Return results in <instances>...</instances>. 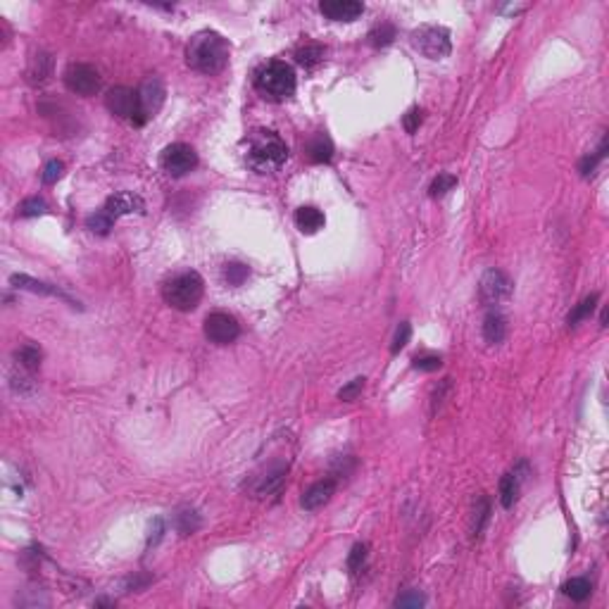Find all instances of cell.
Wrapping results in <instances>:
<instances>
[{
  "label": "cell",
  "instance_id": "cell-29",
  "mask_svg": "<svg viewBox=\"0 0 609 609\" xmlns=\"http://www.w3.org/2000/svg\"><path fill=\"white\" fill-rule=\"evenodd\" d=\"M455 186H457V176H452V174H438L428 190H431V198H440V195H445L448 190L455 188Z\"/></svg>",
  "mask_w": 609,
  "mask_h": 609
},
{
  "label": "cell",
  "instance_id": "cell-35",
  "mask_svg": "<svg viewBox=\"0 0 609 609\" xmlns=\"http://www.w3.org/2000/svg\"><path fill=\"white\" fill-rule=\"evenodd\" d=\"M362 391H364V379H362V376H359V379H352L345 388H340L338 398H340V400H345V403H352V400H355Z\"/></svg>",
  "mask_w": 609,
  "mask_h": 609
},
{
  "label": "cell",
  "instance_id": "cell-34",
  "mask_svg": "<svg viewBox=\"0 0 609 609\" xmlns=\"http://www.w3.org/2000/svg\"><path fill=\"white\" fill-rule=\"evenodd\" d=\"M409 333H412V326H409V324H407V322L400 324L398 331H396V338H393V345H391V352H393V355H398V352L403 350L405 345H407Z\"/></svg>",
  "mask_w": 609,
  "mask_h": 609
},
{
  "label": "cell",
  "instance_id": "cell-18",
  "mask_svg": "<svg viewBox=\"0 0 609 609\" xmlns=\"http://www.w3.org/2000/svg\"><path fill=\"white\" fill-rule=\"evenodd\" d=\"M504 336H507V319H504L500 312H493V315L486 317V322H483L486 343L497 345V343H502V340H504Z\"/></svg>",
  "mask_w": 609,
  "mask_h": 609
},
{
  "label": "cell",
  "instance_id": "cell-33",
  "mask_svg": "<svg viewBox=\"0 0 609 609\" xmlns=\"http://www.w3.org/2000/svg\"><path fill=\"white\" fill-rule=\"evenodd\" d=\"M224 276H226V281H229L231 286H241V283L248 278V266H243V264H239V262L226 264Z\"/></svg>",
  "mask_w": 609,
  "mask_h": 609
},
{
  "label": "cell",
  "instance_id": "cell-15",
  "mask_svg": "<svg viewBox=\"0 0 609 609\" xmlns=\"http://www.w3.org/2000/svg\"><path fill=\"white\" fill-rule=\"evenodd\" d=\"M336 493V481L326 479V481H317L315 486H310V488L305 490L303 500H300V504L307 509V512H315V509L324 507L329 500L333 497Z\"/></svg>",
  "mask_w": 609,
  "mask_h": 609
},
{
  "label": "cell",
  "instance_id": "cell-3",
  "mask_svg": "<svg viewBox=\"0 0 609 609\" xmlns=\"http://www.w3.org/2000/svg\"><path fill=\"white\" fill-rule=\"evenodd\" d=\"M202 293H205V281H202V276L198 274V271H183V274H176L165 283V288H162V298H165V303L174 307V310H181V312L195 310L202 300Z\"/></svg>",
  "mask_w": 609,
  "mask_h": 609
},
{
  "label": "cell",
  "instance_id": "cell-6",
  "mask_svg": "<svg viewBox=\"0 0 609 609\" xmlns=\"http://www.w3.org/2000/svg\"><path fill=\"white\" fill-rule=\"evenodd\" d=\"M105 105L112 114L121 119H131L136 126H143L141 121V105H138V91H131L126 86H114L107 91Z\"/></svg>",
  "mask_w": 609,
  "mask_h": 609
},
{
  "label": "cell",
  "instance_id": "cell-13",
  "mask_svg": "<svg viewBox=\"0 0 609 609\" xmlns=\"http://www.w3.org/2000/svg\"><path fill=\"white\" fill-rule=\"evenodd\" d=\"M319 10H322L324 17L333 22H352L364 13V5L357 3V0H324Z\"/></svg>",
  "mask_w": 609,
  "mask_h": 609
},
{
  "label": "cell",
  "instance_id": "cell-17",
  "mask_svg": "<svg viewBox=\"0 0 609 609\" xmlns=\"http://www.w3.org/2000/svg\"><path fill=\"white\" fill-rule=\"evenodd\" d=\"M324 214L322 210H317V207L307 205V207H300L298 212H295V224H298V229L303 231V234H317L319 229H324Z\"/></svg>",
  "mask_w": 609,
  "mask_h": 609
},
{
  "label": "cell",
  "instance_id": "cell-36",
  "mask_svg": "<svg viewBox=\"0 0 609 609\" xmlns=\"http://www.w3.org/2000/svg\"><path fill=\"white\" fill-rule=\"evenodd\" d=\"M43 212H45V202L40 198H29V200L22 202V207H20L22 217H38V214H43Z\"/></svg>",
  "mask_w": 609,
  "mask_h": 609
},
{
  "label": "cell",
  "instance_id": "cell-28",
  "mask_svg": "<svg viewBox=\"0 0 609 609\" xmlns=\"http://www.w3.org/2000/svg\"><path fill=\"white\" fill-rule=\"evenodd\" d=\"M198 526H200V519L198 514H195V509H181V512L176 514V529L181 531L183 536L193 533Z\"/></svg>",
  "mask_w": 609,
  "mask_h": 609
},
{
  "label": "cell",
  "instance_id": "cell-27",
  "mask_svg": "<svg viewBox=\"0 0 609 609\" xmlns=\"http://www.w3.org/2000/svg\"><path fill=\"white\" fill-rule=\"evenodd\" d=\"M17 362H20L22 367L29 369V371L38 369V364H40V350H38L36 345H24L22 350H17Z\"/></svg>",
  "mask_w": 609,
  "mask_h": 609
},
{
  "label": "cell",
  "instance_id": "cell-1",
  "mask_svg": "<svg viewBox=\"0 0 609 609\" xmlns=\"http://www.w3.org/2000/svg\"><path fill=\"white\" fill-rule=\"evenodd\" d=\"M186 60L200 74H219L229 62V43L214 31L195 33L186 48Z\"/></svg>",
  "mask_w": 609,
  "mask_h": 609
},
{
  "label": "cell",
  "instance_id": "cell-14",
  "mask_svg": "<svg viewBox=\"0 0 609 609\" xmlns=\"http://www.w3.org/2000/svg\"><path fill=\"white\" fill-rule=\"evenodd\" d=\"M286 472H288V467H283V464H269L260 476H255L253 486H250L253 493L257 497H262V495H269V493L278 490L283 483V479H286Z\"/></svg>",
  "mask_w": 609,
  "mask_h": 609
},
{
  "label": "cell",
  "instance_id": "cell-23",
  "mask_svg": "<svg viewBox=\"0 0 609 609\" xmlns=\"http://www.w3.org/2000/svg\"><path fill=\"white\" fill-rule=\"evenodd\" d=\"M597 300H600V295H597V293H593V295H588V298H583L581 303H578L576 307H573V310H571V315H569V326H576L578 322H583L585 317H590V315H593V310H595Z\"/></svg>",
  "mask_w": 609,
  "mask_h": 609
},
{
  "label": "cell",
  "instance_id": "cell-38",
  "mask_svg": "<svg viewBox=\"0 0 609 609\" xmlns=\"http://www.w3.org/2000/svg\"><path fill=\"white\" fill-rule=\"evenodd\" d=\"M62 172H65V165H62L60 160H50L48 165L43 167V181L45 183H55L57 179L62 176Z\"/></svg>",
  "mask_w": 609,
  "mask_h": 609
},
{
  "label": "cell",
  "instance_id": "cell-10",
  "mask_svg": "<svg viewBox=\"0 0 609 609\" xmlns=\"http://www.w3.org/2000/svg\"><path fill=\"white\" fill-rule=\"evenodd\" d=\"M241 326L236 322V317L226 315V312H212L210 317L205 319V336L207 340L214 345H229L239 338Z\"/></svg>",
  "mask_w": 609,
  "mask_h": 609
},
{
  "label": "cell",
  "instance_id": "cell-32",
  "mask_svg": "<svg viewBox=\"0 0 609 609\" xmlns=\"http://www.w3.org/2000/svg\"><path fill=\"white\" fill-rule=\"evenodd\" d=\"M424 605H426V600L419 590H407V593L400 595L396 600V607H400V609H407V607L416 609V607H424Z\"/></svg>",
  "mask_w": 609,
  "mask_h": 609
},
{
  "label": "cell",
  "instance_id": "cell-12",
  "mask_svg": "<svg viewBox=\"0 0 609 609\" xmlns=\"http://www.w3.org/2000/svg\"><path fill=\"white\" fill-rule=\"evenodd\" d=\"M529 476V464L526 462H519V467H514L509 474H504L502 481H500V502L504 509H509L514 502L519 500V493H521V483Z\"/></svg>",
  "mask_w": 609,
  "mask_h": 609
},
{
  "label": "cell",
  "instance_id": "cell-19",
  "mask_svg": "<svg viewBox=\"0 0 609 609\" xmlns=\"http://www.w3.org/2000/svg\"><path fill=\"white\" fill-rule=\"evenodd\" d=\"M331 158H333V146L324 133H319V136H315L310 143H307V160L310 162L324 165V162H329Z\"/></svg>",
  "mask_w": 609,
  "mask_h": 609
},
{
  "label": "cell",
  "instance_id": "cell-4",
  "mask_svg": "<svg viewBox=\"0 0 609 609\" xmlns=\"http://www.w3.org/2000/svg\"><path fill=\"white\" fill-rule=\"evenodd\" d=\"M255 86L269 100H286L295 91V72L291 65H286L281 60L266 62L255 74Z\"/></svg>",
  "mask_w": 609,
  "mask_h": 609
},
{
  "label": "cell",
  "instance_id": "cell-24",
  "mask_svg": "<svg viewBox=\"0 0 609 609\" xmlns=\"http://www.w3.org/2000/svg\"><path fill=\"white\" fill-rule=\"evenodd\" d=\"M564 595L566 597H571V600H576V602H583L585 597L590 595V590H593V585H590V581L588 578H571V581H566L564 583Z\"/></svg>",
  "mask_w": 609,
  "mask_h": 609
},
{
  "label": "cell",
  "instance_id": "cell-11",
  "mask_svg": "<svg viewBox=\"0 0 609 609\" xmlns=\"http://www.w3.org/2000/svg\"><path fill=\"white\" fill-rule=\"evenodd\" d=\"M165 103V84L158 77H150L138 89V105H141V121L146 124L150 117L158 114V110Z\"/></svg>",
  "mask_w": 609,
  "mask_h": 609
},
{
  "label": "cell",
  "instance_id": "cell-26",
  "mask_svg": "<svg viewBox=\"0 0 609 609\" xmlns=\"http://www.w3.org/2000/svg\"><path fill=\"white\" fill-rule=\"evenodd\" d=\"M112 224H114V219L110 217V214H107L105 210H100V212L91 214V217L86 219V226H89L93 234H100V236H105L107 231L112 229Z\"/></svg>",
  "mask_w": 609,
  "mask_h": 609
},
{
  "label": "cell",
  "instance_id": "cell-37",
  "mask_svg": "<svg viewBox=\"0 0 609 609\" xmlns=\"http://www.w3.org/2000/svg\"><path fill=\"white\" fill-rule=\"evenodd\" d=\"M440 364H443L440 355H419V357H414V369H419V371H436V369H440Z\"/></svg>",
  "mask_w": 609,
  "mask_h": 609
},
{
  "label": "cell",
  "instance_id": "cell-31",
  "mask_svg": "<svg viewBox=\"0 0 609 609\" xmlns=\"http://www.w3.org/2000/svg\"><path fill=\"white\" fill-rule=\"evenodd\" d=\"M364 562H367V545H364V543H357L355 548L350 550V557H347V569L355 573V571L362 569Z\"/></svg>",
  "mask_w": 609,
  "mask_h": 609
},
{
  "label": "cell",
  "instance_id": "cell-22",
  "mask_svg": "<svg viewBox=\"0 0 609 609\" xmlns=\"http://www.w3.org/2000/svg\"><path fill=\"white\" fill-rule=\"evenodd\" d=\"M324 53H326V50H324L322 45L310 43V45H305V48H300L298 53H295V60H298L305 69H312V67H317L319 62L324 60Z\"/></svg>",
  "mask_w": 609,
  "mask_h": 609
},
{
  "label": "cell",
  "instance_id": "cell-5",
  "mask_svg": "<svg viewBox=\"0 0 609 609\" xmlns=\"http://www.w3.org/2000/svg\"><path fill=\"white\" fill-rule=\"evenodd\" d=\"M412 43H414V48L419 50L421 55H426L428 60H443L452 50L450 31L443 27H421L419 31L412 33Z\"/></svg>",
  "mask_w": 609,
  "mask_h": 609
},
{
  "label": "cell",
  "instance_id": "cell-2",
  "mask_svg": "<svg viewBox=\"0 0 609 609\" xmlns=\"http://www.w3.org/2000/svg\"><path fill=\"white\" fill-rule=\"evenodd\" d=\"M246 160L257 174L278 172L288 160V148L286 143L281 141L278 133L260 129V131H253L250 138H248Z\"/></svg>",
  "mask_w": 609,
  "mask_h": 609
},
{
  "label": "cell",
  "instance_id": "cell-16",
  "mask_svg": "<svg viewBox=\"0 0 609 609\" xmlns=\"http://www.w3.org/2000/svg\"><path fill=\"white\" fill-rule=\"evenodd\" d=\"M103 210H105L112 219H119V217L131 214V212H143V200L133 193H117L105 202Z\"/></svg>",
  "mask_w": 609,
  "mask_h": 609
},
{
  "label": "cell",
  "instance_id": "cell-8",
  "mask_svg": "<svg viewBox=\"0 0 609 609\" xmlns=\"http://www.w3.org/2000/svg\"><path fill=\"white\" fill-rule=\"evenodd\" d=\"M65 84L67 89L77 96H96L100 91V74H98L96 67L84 65V62H77V65H69L65 72Z\"/></svg>",
  "mask_w": 609,
  "mask_h": 609
},
{
  "label": "cell",
  "instance_id": "cell-9",
  "mask_svg": "<svg viewBox=\"0 0 609 609\" xmlns=\"http://www.w3.org/2000/svg\"><path fill=\"white\" fill-rule=\"evenodd\" d=\"M195 165H198V155L188 143H172L162 153V167L172 176H183V174L193 172Z\"/></svg>",
  "mask_w": 609,
  "mask_h": 609
},
{
  "label": "cell",
  "instance_id": "cell-7",
  "mask_svg": "<svg viewBox=\"0 0 609 609\" xmlns=\"http://www.w3.org/2000/svg\"><path fill=\"white\" fill-rule=\"evenodd\" d=\"M512 278L500 269H488L479 283V298L483 305H500L512 295Z\"/></svg>",
  "mask_w": 609,
  "mask_h": 609
},
{
  "label": "cell",
  "instance_id": "cell-21",
  "mask_svg": "<svg viewBox=\"0 0 609 609\" xmlns=\"http://www.w3.org/2000/svg\"><path fill=\"white\" fill-rule=\"evenodd\" d=\"M490 519V502L488 497L481 495L476 500V507H474V517H472V538H481V533H483L486 524H488Z\"/></svg>",
  "mask_w": 609,
  "mask_h": 609
},
{
  "label": "cell",
  "instance_id": "cell-30",
  "mask_svg": "<svg viewBox=\"0 0 609 609\" xmlns=\"http://www.w3.org/2000/svg\"><path fill=\"white\" fill-rule=\"evenodd\" d=\"M48 69H50V57L48 55H36L31 62V69H29V77H31V81H43L45 77H48Z\"/></svg>",
  "mask_w": 609,
  "mask_h": 609
},
{
  "label": "cell",
  "instance_id": "cell-25",
  "mask_svg": "<svg viewBox=\"0 0 609 609\" xmlns=\"http://www.w3.org/2000/svg\"><path fill=\"white\" fill-rule=\"evenodd\" d=\"M393 38H396V27L388 24V22L379 24L376 29H371V33H369V43L376 45V48H384V45L393 43Z\"/></svg>",
  "mask_w": 609,
  "mask_h": 609
},
{
  "label": "cell",
  "instance_id": "cell-39",
  "mask_svg": "<svg viewBox=\"0 0 609 609\" xmlns=\"http://www.w3.org/2000/svg\"><path fill=\"white\" fill-rule=\"evenodd\" d=\"M421 114H424V112H421V110H416V107L409 110V112L405 114V129H407V133H414L416 129H419L421 119H424Z\"/></svg>",
  "mask_w": 609,
  "mask_h": 609
},
{
  "label": "cell",
  "instance_id": "cell-20",
  "mask_svg": "<svg viewBox=\"0 0 609 609\" xmlns=\"http://www.w3.org/2000/svg\"><path fill=\"white\" fill-rule=\"evenodd\" d=\"M10 283L17 288H24V291H31V293H40V295H57V298H65L60 288L50 286V283H43V281H36V278H29L24 274H15L10 278Z\"/></svg>",
  "mask_w": 609,
  "mask_h": 609
}]
</instances>
